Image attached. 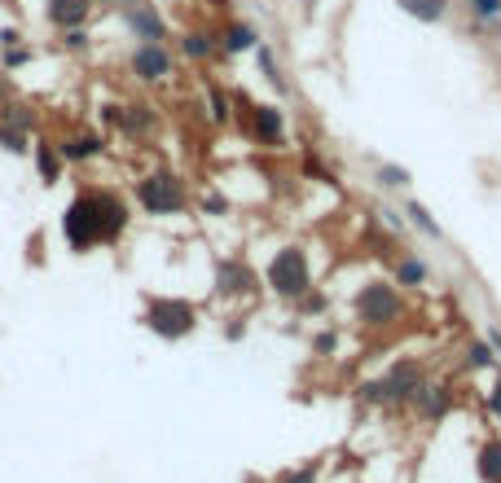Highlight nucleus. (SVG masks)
<instances>
[{"label": "nucleus", "mask_w": 501, "mask_h": 483, "mask_svg": "<svg viewBox=\"0 0 501 483\" xmlns=\"http://www.w3.org/2000/svg\"><path fill=\"white\" fill-rule=\"evenodd\" d=\"M62 238L71 255H89L97 246H119L132 225V203L111 185H84L62 211Z\"/></svg>", "instance_id": "f257e3e1"}, {"label": "nucleus", "mask_w": 501, "mask_h": 483, "mask_svg": "<svg viewBox=\"0 0 501 483\" xmlns=\"http://www.w3.org/2000/svg\"><path fill=\"white\" fill-rule=\"evenodd\" d=\"M132 198H136V207H141L145 216L167 220V216H181V211L189 207V185H185L181 172H172V167H154V172H145V176L136 180Z\"/></svg>", "instance_id": "f03ea898"}, {"label": "nucleus", "mask_w": 501, "mask_h": 483, "mask_svg": "<svg viewBox=\"0 0 501 483\" xmlns=\"http://www.w3.org/2000/svg\"><path fill=\"white\" fill-rule=\"evenodd\" d=\"M141 326L163 343H181L198 330V308L181 295H150L141 308Z\"/></svg>", "instance_id": "7ed1b4c3"}, {"label": "nucleus", "mask_w": 501, "mask_h": 483, "mask_svg": "<svg viewBox=\"0 0 501 483\" xmlns=\"http://www.w3.org/2000/svg\"><path fill=\"white\" fill-rule=\"evenodd\" d=\"M264 286L277 299H286V303H295L304 290H312V259H308V250L304 246H281L268 259V268H264Z\"/></svg>", "instance_id": "20e7f679"}, {"label": "nucleus", "mask_w": 501, "mask_h": 483, "mask_svg": "<svg viewBox=\"0 0 501 483\" xmlns=\"http://www.w3.org/2000/svg\"><path fill=\"white\" fill-rule=\"evenodd\" d=\"M352 317L361 330H391L405 317V299H400L396 281H366L352 299Z\"/></svg>", "instance_id": "39448f33"}, {"label": "nucleus", "mask_w": 501, "mask_h": 483, "mask_svg": "<svg viewBox=\"0 0 501 483\" xmlns=\"http://www.w3.org/2000/svg\"><path fill=\"white\" fill-rule=\"evenodd\" d=\"M127 75L136 84H145V88H158V84H167L176 75V53L163 40H145V44H136L127 53Z\"/></svg>", "instance_id": "423d86ee"}, {"label": "nucleus", "mask_w": 501, "mask_h": 483, "mask_svg": "<svg viewBox=\"0 0 501 483\" xmlns=\"http://www.w3.org/2000/svg\"><path fill=\"white\" fill-rule=\"evenodd\" d=\"M382 382V395H387V404H409L418 391H422V382H427V364L413 361V356H405V361H396L387 369V378H378Z\"/></svg>", "instance_id": "0eeeda50"}, {"label": "nucleus", "mask_w": 501, "mask_h": 483, "mask_svg": "<svg viewBox=\"0 0 501 483\" xmlns=\"http://www.w3.org/2000/svg\"><path fill=\"white\" fill-rule=\"evenodd\" d=\"M216 295L220 299H250V295H259V277L250 272L247 259L229 255V259L216 264Z\"/></svg>", "instance_id": "6e6552de"}, {"label": "nucleus", "mask_w": 501, "mask_h": 483, "mask_svg": "<svg viewBox=\"0 0 501 483\" xmlns=\"http://www.w3.org/2000/svg\"><path fill=\"white\" fill-rule=\"evenodd\" d=\"M247 132L255 145L264 150H277L286 141V111L273 106V102H259V106H247Z\"/></svg>", "instance_id": "1a4fd4ad"}, {"label": "nucleus", "mask_w": 501, "mask_h": 483, "mask_svg": "<svg viewBox=\"0 0 501 483\" xmlns=\"http://www.w3.org/2000/svg\"><path fill=\"white\" fill-rule=\"evenodd\" d=\"M58 154H62V163H66V167L97 163V158L106 154V132H97V127H80V132H71V136H62V141H58Z\"/></svg>", "instance_id": "9d476101"}, {"label": "nucleus", "mask_w": 501, "mask_h": 483, "mask_svg": "<svg viewBox=\"0 0 501 483\" xmlns=\"http://www.w3.org/2000/svg\"><path fill=\"white\" fill-rule=\"evenodd\" d=\"M119 18H124V27L132 31V40H136V44H145V40H167V18H163L150 0L124 4V9H119Z\"/></svg>", "instance_id": "9b49d317"}, {"label": "nucleus", "mask_w": 501, "mask_h": 483, "mask_svg": "<svg viewBox=\"0 0 501 483\" xmlns=\"http://www.w3.org/2000/svg\"><path fill=\"white\" fill-rule=\"evenodd\" d=\"M93 0H44V22L53 31H71V27H89L93 18Z\"/></svg>", "instance_id": "f8f14e48"}, {"label": "nucleus", "mask_w": 501, "mask_h": 483, "mask_svg": "<svg viewBox=\"0 0 501 483\" xmlns=\"http://www.w3.org/2000/svg\"><path fill=\"white\" fill-rule=\"evenodd\" d=\"M176 53H181L185 62H194V66H203V62L220 58L216 31H207V27H189V31H181V40H176Z\"/></svg>", "instance_id": "ddd939ff"}, {"label": "nucleus", "mask_w": 501, "mask_h": 483, "mask_svg": "<svg viewBox=\"0 0 501 483\" xmlns=\"http://www.w3.org/2000/svg\"><path fill=\"white\" fill-rule=\"evenodd\" d=\"M31 163H35L40 185H49V189L66 176V163H62V154H58V141H53V136H35V145H31Z\"/></svg>", "instance_id": "4468645a"}, {"label": "nucleus", "mask_w": 501, "mask_h": 483, "mask_svg": "<svg viewBox=\"0 0 501 483\" xmlns=\"http://www.w3.org/2000/svg\"><path fill=\"white\" fill-rule=\"evenodd\" d=\"M154 132H158V111L150 102H124L119 136H127V141H150Z\"/></svg>", "instance_id": "2eb2a0df"}, {"label": "nucleus", "mask_w": 501, "mask_h": 483, "mask_svg": "<svg viewBox=\"0 0 501 483\" xmlns=\"http://www.w3.org/2000/svg\"><path fill=\"white\" fill-rule=\"evenodd\" d=\"M216 44H220V53L225 58H238V53H255V44H259V31L243 22V18H229L220 31H216Z\"/></svg>", "instance_id": "dca6fc26"}, {"label": "nucleus", "mask_w": 501, "mask_h": 483, "mask_svg": "<svg viewBox=\"0 0 501 483\" xmlns=\"http://www.w3.org/2000/svg\"><path fill=\"white\" fill-rule=\"evenodd\" d=\"M409 404H413V409L431 422V418H444V413L453 409V395H449V387H444V382H431V378H427V382H422V391H418Z\"/></svg>", "instance_id": "f3484780"}, {"label": "nucleus", "mask_w": 501, "mask_h": 483, "mask_svg": "<svg viewBox=\"0 0 501 483\" xmlns=\"http://www.w3.org/2000/svg\"><path fill=\"white\" fill-rule=\"evenodd\" d=\"M0 123H4V127H18V132H27V136H31V132L40 127V111H35L27 97H13V102H4V106H0Z\"/></svg>", "instance_id": "a211bd4d"}, {"label": "nucleus", "mask_w": 501, "mask_h": 483, "mask_svg": "<svg viewBox=\"0 0 501 483\" xmlns=\"http://www.w3.org/2000/svg\"><path fill=\"white\" fill-rule=\"evenodd\" d=\"M427 264L418 259V255H400L396 259V268H391V281L400 286V290H418V286H427Z\"/></svg>", "instance_id": "6ab92c4d"}, {"label": "nucleus", "mask_w": 501, "mask_h": 483, "mask_svg": "<svg viewBox=\"0 0 501 483\" xmlns=\"http://www.w3.org/2000/svg\"><path fill=\"white\" fill-rule=\"evenodd\" d=\"M207 119L216 127L234 123V93H225V84H207Z\"/></svg>", "instance_id": "aec40b11"}, {"label": "nucleus", "mask_w": 501, "mask_h": 483, "mask_svg": "<svg viewBox=\"0 0 501 483\" xmlns=\"http://www.w3.org/2000/svg\"><path fill=\"white\" fill-rule=\"evenodd\" d=\"M396 4H400L409 18H418V22H444L453 0H396Z\"/></svg>", "instance_id": "412c9836"}, {"label": "nucleus", "mask_w": 501, "mask_h": 483, "mask_svg": "<svg viewBox=\"0 0 501 483\" xmlns=\"http://www.w3.org/2000/svg\"><path fill=\"white\" fill-rule=\"evenodd\" d=\"M475 471H480V479L484 483H501V440H489V444L480 448Z\"/></svg>", "instance_id": "4be33fe9"}, {"label": "nucleus", "mask_w": 501, "mask_h": 483, "mask_svg": "<svg viewBox=\"0 0 501 483\" xmlns=\"http://www.w3.org/2000/svg\"><path fill=\"white\" fill-rule=\"evenodd\" d=\"M35 62V44L31 40H22V44H13V49H0V71H22V66H31Z\"/></svg>", "instance_id": "5701e85b"}, {"label": "nucleus", "mask_w": 501, "mask_h": 483, "mask_svg": "<svg viewBox=\"0 0 501 483\" xmlns=\"http://www.w3.org/2000/svg\"><path fill=\"white\" fill-rule=\"evenodd\" d=\"M255 62H259V75L273 84V88H286V75H281V66H277V58H273V49L259 40L255 44Z\"/></svg>", "instance_id": "b1692460"}, {"label": "nucleus", "mask_w": 501, "mask_h": 483, "mask_svg": "<svg viewBox=\"0 0 501 483\" xmlns=\"http://www.w3.org/2000/svg\"><path fill=\"white\" fill-rule=\"evenodd\" d=\"M466 9H471V18H475L480 27L501 31V0H466Z\"/></svg>", "instance_id": "393cba45"}, {"label": "nucleus", "mask_w": 501, "mask_h": 483, "mask_svg": "<svg viewBox=\"0 0 501 483\" xmlns=\"http://www.w3.org/2000/svg\"><path fill=\"white\" fill-rule=\"evenodd\" d=\"M58 49L62 53H89L93 49V35H89V27H71V31H58Z\"/></svg>", "instance_id": "a878e982"}, {"label": "nucleus", "mask_w": 501, "mask_h": 483, "mask_svg": "<svg viewBox=\"0 0 501 483\" xmlns=\"http://www.w3.org/2000/svg\"><path fill=\"white\" fill-rule=\"evenodd\" d=\"M466 369H489V364H497V352H493V343L489 339H475V343H466Z\"/></svg>", "instance_id": "bb28decb"}, {"label": "nucleus", "mask_w": 501, "mask_h": 483, "mask_svg": "<svg viewBox=\"0 0 501 483\" xmlns=\"http://www.w3.org/2000/svg\"><path fill=\"white\" fill-rule=\"evenodd\" d=\"M0 150H4V154L27 158V154H31V136H27V132H18V127H4V123H0Z\"/></svg>", "instance_id": "cd10ccee"}, {"label": "nucleus", "mask_w": 501, "mask_h": 483, "mask_svg": "<svg viewBox=\"0 0 501 483\" xmlns=\"http://www.w3.org/2000/svg\"><path fill=\"white\" fill-rule=\"evenodd\" d=\"M405 220H409L413 229H422L427 238H435V242H440V225H435V220L427 216V207H418V203H405Z\"/></svg>", "instance_id": "c85d7f7f"}, {"label": "nucleus", "mask_w": 501, "mask_h": 483, "mask_svg": "<svg viewBox=\"0 0 501 483\" xmlns=\"http://www.w3.org/2000/svg\"><path fill=\"white\" fill-rule=\"evenodd\" d=\"M295 308H299L304 317H321V312L330 308V299H326V290H317V286H312V290H304V295L295 299Z\"/></svg>", "instance_id": "c756f323"}, {"label": "nucleus", "mask_w": 501, "mask_h": 483, "mask_svg": "<svg viewBox=\"0 0 501 483\" xmlns=\"http://www.w3.org/2000/svg\"><path fill=\"white\" fill-rule=\"evenodd\" d=\"M378 185H382V189H405V185H409V172L396 167V163H382V167H378Z\"/></svg>", "instance_id": "7c9ffc66"}, {"label": "nucleus", "mask_w": 501, "mask_h": 483, "mask_svg": "<svg viewBox=\"0 0 501 483\" xmlns=\"http://www.w3.org/2000/svg\"><path fill=\"white\" fill-rule=\"evenodd\" d=\"M198 207H203V216H229V198H225L220 189H207V194L198 198Z\"/></svg>", "instance_id": "2f4dec72"}, {"label": "nucleus", "mask_w": 501, "mask_h": 483, "mask_svg": "<svg viewBox=\"0 0 501 483\" xmlns=\"http://www.w3.org/2000/svg\"><path fill=\"white\" fill-rule=\"evenodd\" d=\"M335 348H339V334H335V330H317V339H312V356H335Z\"/></svg>", "instance_id": "473e14b6"}, {"label": "nucleus", "mask_w": 501, "mask_h": 483, "mask_svg": "<svg viewBox=\"0 0 501 483\" xmlns=\"http://www.w3.org/2000/svg\"><path fill=\"white\" fill-rule=\"evenodd\" d=\"M119 119H124V102H102L97 106V123H106V127L119 132Z\"/></svg>", "instance_id": "72a5a7b5"}, {"label": "nucleus", "mask_w": 501, "mask_h": 483, "mask_svg": "<svg viewBox=\"0 0 501 483\" xmlns=\"http://www.w3.org/2000/svg\"><path fill=\"white\" fill-rule=\"evenodd\" d=\"M27 264H35V268L44 264V234H31L27 238Z\"/></svg>", "instance_id": "f704fd0d"}, {"label": "nucleus", "mask_w": 501, "mask_h": 483, "mask_svg": "<svg viewBox=\"0 0 501 483\" xmlns=\"http://www.w3.org/2000/svg\"><path fill=\"white\" fill-rule=\"evenodd\" d=\"M277 483H317V466H299V471H286Z\"/></svg>", "instance_id": "c9c22d12"}, {"label": "nucleus", "mask_w": 501, "mask_h": 483, "mask_svg": "<svg viewBox=\"0 0 501 483\" xmlns=\"http://www.w3.org/2000/svg\"><path fill=\"white\" fill-rule=\"evenodd\" d=\"M361 400H366V404H387L382 382H361Z\"/></svg>", "instance_id": "e433bc0d"}, {"label": "nucleus", "mask_w": 501, "mask_h": 483, "mask_svg": "<svg viewBox=\"0 0 501 483\" xmlns=\"http://www.w3.org/2000/svg\"><path fill=\"white\" fill-rule=\"evenodd\" d=\"M13 44H22V31H18L13 22H4V27H0V49H13Z\"/></svg>", "instance_id": "4c0bfd02"}, {"label": "nucleus", "mask_w": 501, "mask_h": 483, "mask_svg": "<svg viewBox=\"0 0 501 483\" xmlns=\"http://www.w3.org/2000/svg\"><path fill=\"white\" fill-rule=\"evenodd\" d=\"M13 97H18V84H13V75H9V71H0V106H4V102H13Z\"/></svg>", "instance_id": "58836bf2"}, {"label": "nucleus", "mask_w": 501, "mask_h": 483, "mask_svg": "<svg viewBox=\"0 0 501 483\" xmlns=\"http://www.w3.org/2000/svg\"><path fill=\"white\" fill-rule=\"evenodd\" d=\"M489 409H493V413H497V418H501V378H497V387L489 391Z\"/></svg>", "instance_id": "ea45409f"}, {"label": "nucleus", "mask_w": 501, "mask_h": 483, "mask_svg": "<svg viewBox=\"0 0 501 483\" xmlns=\"http://www.w3.org/2000/svg\"><path fill=\"white\" fill-rule=\"evenodd\" d=\"M93 4H102V9H124V4H136V0H93Z\"/></svg>", "instance_id": "a19ab883"}, {"label": "nucleus", "mask_w": 501, "mask_h": 483, "mask_svg": "<svg viewBox=\"0 0 501 483\" xmlns=\"http://www.w3.org/2000/svg\"><path fill=\"white\" fill-rule=\"evenodd\" d=\"M489 343H493V352H497V361H501V330H493V334H489Z\"/></svg>", "instance_id": "79ce46f5"}]
</instances>
